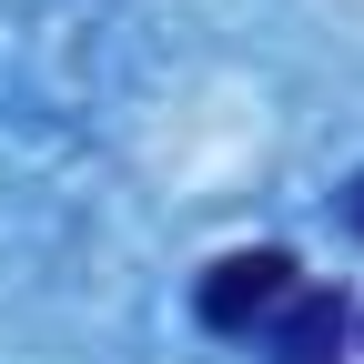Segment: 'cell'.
<instances>
[{"instance_id": "1", "label": "cell", "mask_w": 364, "mask_h": 364, "mask_svg": "<svg viewBox=\"0 0 364 364\" xmlns=\"http://www.w3.org/2000/svg\"><path fill=\"white\" fill-rule=\"evenodd\" d=\"M294 294V253H273V243H253V253H223L213 273H203V294H193V314H203V334H253L273 304Z\"/></svg>"}, {"instance_id": "2", "label": "cell", "mask_w": 364, "mask_h": 364, "mask_svg": "<svg viewBox=\"0 0 364 364\" xmlns=\"http://www.w3.org/2000/svg\"><path fill=\"white\" fill-rule=\"evenodd\" d=\"M263 324H273V364H334V344H344V294H304V284H294Z\"/></svg>"}, {"instance_id": "3", "label": "cell", "mask_w": 364, "mask_h": 364, "mask_svg": "<svg viewBox=\"0 0 364 364\" xmlns=\"http://www.w3.org/2000/svg\"><path fill=\"white\" fill-rule=\"evenodd\" d=\"M344 223H354V233H364V172L344 182Z\"/></svg>"}]
</instances>
